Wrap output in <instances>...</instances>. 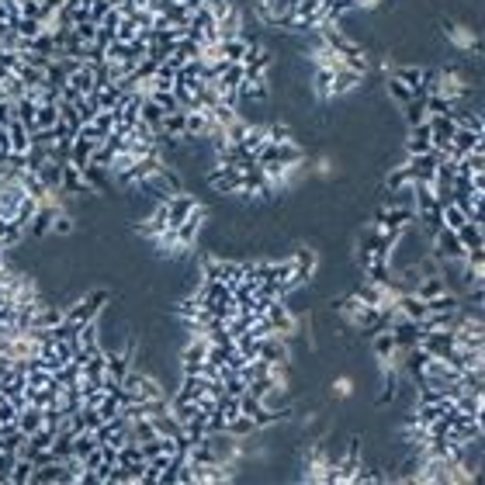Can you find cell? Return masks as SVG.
Instances as JSON below:
<instances>
[{"instance_id":"cell-19","label":"cell","mask_w":485,"mask_h":485,"mask_svg":"<svg viewBox=\"0 0 485 485\" xmlns=\"http://www.w3.org/2000/svg\"><path fill=\"white\" fill-rule=\"evenodd\" d=\"M153 430H156V437H167V440H177V437L184 433V426L173 419V412H160V416H153Z\"/></svg>"},{"instance_id":"cell-1","label":"cell","mask_w":485,"mask_h":485,"mask_svg":"<svg viewBox=\"0 0 485 485\" xmlns=\"http://www.w3.org/2000/svg\"><path fill=\"white\" fill-rule=\"evenodd\" d=\"M430 247H433V257L437 260H444V264H461L464 260V247H461V239H457V232L454 229H447V225H440L433 236H430Z\"/></svg>"},{"instance_id":"cell-2","label":"cell","mask_w":485,"mask_h":485,"mask_svg":"<svg viewBox=\"0 0 485 485\" xmlns=\"http://www.w3.org/2000/svg\"><path fill=\"white\" fill-rule=\"evenodd\" d=\"M108 298H111L108 292H91V295L77 298V302L66 309V323H73V326H87V323H94V319L101 316V309H104Z\"/></svg>"},{"instance_id":"cell-6","label":"cell","mask_w":485,"mask_h":485,"mask_svg":"<svg viewBox=\"0 0 485 485\" xmlns=\"http://www.w3.org/2000/svg\"><path fill=\"white\" fill-rule=\"evenodd\" d=\"M236 94H239V101H267L271 97V77L267 73H247Z\"/></svg>"},{"instance_id":"cell-18","label":"cell","mask_w":485,"mask_h":485,"mask_svg":"<svg viewBox=\"0 0 485 485\" xmlns=\"http://www.w3.org/2000/svg\"><path fill=\"white\" fill-rule=\"evenodd\" d=\"M402 108H406V122H409V129H412V125H423V122L430 118V115H426V94H412Z\"/></svg>"},{"instance_id":"cell-13","label":"cell","mask_w":485,"mask_h":485,"mask_svg":"<svg viewBox=\"0 0 485 485\" xmlns=\"http://www.w3.org/2000/svg\"><path fill=\"white\" fill-rule=\"evenodd\" d=\"M94 146H97L94 139L77 135V139H73V146H70V156H66V160H70L73 167H80V170H84V167L91 163V156H94Z\"/></svg>"},{"instance_id":"cell-17","label":"cell","mask_w":485,"mask_h":485,"mask_svg":"<svg viewBox=\"0 0 485 485\" xmlns=\"http://www.w3.org/2000/svg\"><path fill=\"white\" fill-rule=\"evenodd\" d=\"M482 229H485V225H478V222H464V225L457 229V239H461L464 250H482V247H485Z\"/></svg>"},{"instance_id":"cell-15","label":"cell","mask_w":485,"mask_h":485,"mask_svg":"<svg viewBox=\"0 0 485 485\" xmlns=\"http://www.w3.org/2000/svg\"><path fill=\"white\" fill-rule=\"evenodd\" d=\"M357 87H361V73H354V70H347V66H340V70L333 73V97L350 94V91H357Z\"/></svg>"},{"instance_id":"cell-5","label":"cell","mask_w":485,"mask_h":485,"mask_svg":"<svg viewBox=\"0 0 485 485\" xmlns=\"http://www.w3.org/2000/svg\"><path fill=\"white\" fill-rule=\"evenodd\" d=\"M419 347H423L430 357H437V361H447V357L454 354L457 340H454V330H437V333H423Z\"/></svg>"},{"instance_id":"cell-22","label":"cell","mask_w":485,"mask_h":485,"mask_svg":"<svg viewBox=\"0 0 485 485\" xmlns=\"http://www.w3.org/2000/svg\"><path fill=\"white\" fill-rule=\"evenodd\" d=\"M35 478V461H28V457H18L15 461V468H11V485H28Z\"/></svg>"},{"instance_id":"cell-24","label":"cell","mask_w":485,"mask_h":485,"mask_svg":"<svg viewBox=\"0 0 485 485\" xmlns=\"http://www.w3.org/2000/svg\"><path fill=\"white\" fill-rule=\"evenodd\" d=\"M35 211H39V201H35L32 194H25V198H21V205H18V211H15V222L28 229V225H32V218H35Z\"/></svg>"},{"instance_id":"cell-10","label":"cell","mask_w":485,"mask_h":485,"mask_svg":"<svg viewBox=\"0 0 485 485\" xmlns=\"http://www.w3.org/2000/svg\"><path fill=\"white\" fill-rule=\"evenodd\" d=\"M247 49H250V39H247V35L218 39V56H222L225 63H242V59H247Z\"/></svg>"},{"instance_id":"cell-28","label":"cell","mask_w":485,"mask_h":485,"mask_svg":"<svg viewBox=\"0 0 485 485\" xmlns=\"http://www.w3.org/2000/svg\"><path fill=\"white\" fill-rule=\"evenodd\" d=\"M135 35H139V25L132 18H122V25L115 28V42H135Z\"/></svg>"},{"instance_id":"cell-33","label":"cell","mask_w":485,"mask_h":485,"mask_svg":"<svg viewBox=\"0 0 485 485\" xmlns=\"http://www.w3.org/2000/svg\"><path fill=\"white\" fill-rule=\"evenodd\" d=\"M111 4H115V8H122V4H129V0H111Z\"/></svg>"},{"instance_id":"cell-12","label":"cell","mask_w":485,"mask_h":485,"mask_svg":"<svg viewBox=\"0 0 485 485\" xmlns=\"http://www.w3.org/2000/svg\"><path fill=\"white\" fill-rule=\"evenodd\" d=\"M42 426H46V409H42V406H25V409L18 412V430H21L25 437L39 433Z\"/></svg>"},{"instance_id":"cell-7","label":"cell","mask_w":485,"mask_h":485,"mask_svg":"<svg viewBox=\"0 0 485 485\" xmlns=\"http://www.w3.org/2000/svg\"><path fill=\"white\" fill-rule=\"evenodd\" d=\"M426 129H430V142H433V149L450 146V139H454V132H457V125H454L450 115H430V118H426Z\"/></svg>"},{"instance_id":"cell-9","label":"cell","mask_w":485,"mask_h":485,"mask_svg":"<svg viewBox=\"0 0 485 485\" xmlns=\"http://www.w3.org/2000/svg\"><path fill=\"white\" fill-rule=\"evenodd\" d=\"M392 336H395V347H399V350H409V347H416V343L423 340V326L412 323V319H406V316H399V319L392 323Z\"/></svg>"},{"instance_id":"cell-26","label":"cell","mask_w":485,"mask_h":485,"mask_svg":"<svg viewBox=\"0 0 485 485\" xmlns=\"http://www.w3.org/2000/svg\"><path fill=\"white\" fill-rule=\"evenodd\" d=\"M385 91H388V97H395L399 104H406V101L412 97V91H409V87H406V84H402V80H399L395 73H392V77L385 80Z\"/></svg>"},{"instance_id":"cell-3","label":"cell","mask_w":485,"mask_h":485,"mask_svg":"<svg viewBox=\"0 0 485 485\" xmlns=\"http://www.w3.org/2000/svg\"><path fill=\"white\" fill-rule=\"evenodd\" d=\"M205 281H222V285L236 288V285L242 281V264L218 260V257H205Z\"/></svg>"},{"instance_id":"cell-4","label":"cell","mask_w":485,"mask_h":485,"mask_svg":"<svg viewBox=\"0 0 485 485\" xmlns=\"http://www.w3.org/2000/svg\"><path fill=\"white\" fill-rule=\"evenodd\" d=\"M264 316H267V323L274 326L278 336H292L295 333V316L288 309V298H271L267 309H264Z\"/></svg>"},{"instance_id":"cell-23","label":"cell","mask_w":485,"mask_h":485,"mask_svg":"<svg viewBox=\"0 0 485 485\" xmlns=\"http://www.w3.org/2000/svg\"><path fill=\"white\" fill-rule=\"evenodd\" d=\"M56 122H59V104H39V111H35V132L39 129H56Z\"/></svg>"},{"instance_id":"cell-27","label":"cell","mask_w":485,"mask_h":485,"mask_svg":"<svg viewBox=\"0 0 485 485\" xmlns=\"http://www.w3.org/2000/svg\"><path fill=\"white\" fill-rule=\"evenodd\" d=\"M454 101L444 94H426V115H450Z\"/></svg>"},{"instance_id":"cell-11","label":"cell","mask_w":485,"mask_h":485,"mask_svg":"<svg viewBox=\"0 0 485 485\" xmlns=\"http://www.w3.org/2000/svg\"><path fill=\"white\" fill-rule=\"evenodd\" d=\"M406 153H409V156H426V153H433V142H430V129H426V122H423V125H412V129H409V139H406Z\"/></svg>"},{"instance_id":"cell-20","label":"cell","mask_w":485,"mask_h":485,"mask_svg":"<svg viewBox=\"0 0 485 485\" xmlns=\"http://www.w3.org/2000/svg\"><path fill=\"white\" fill-rule=\"evenodd\" d=\"M163 118H167V111H163L153 97H146V101H142V108H139V122H146V125L156 132V129L163 125Z\"/></svg>"},{"instance_id":"cell-30","label":"cell","mask_w":485,"mask_h":485,"mask_svg":"<svg viewBox=\"0 0 485 485\" xmlns=\"http://www.w3.org/2000/svg\"><path fill=\"white\" fill-rule=\"evenodd\" d=\"M73 222H77V218L63 211V215H59V218L53 222V232H59V236H70V232H73Z\"/></svg>"},{"instance_id":"cell-14","label":"cell","mask_w":485,"mask_h":485,"mask_svg":"<svg viewBox=\"0 0 485 485\" xmlns=\"http://www.w3.org/2000/svg\"><path fill=\"white\" fill-rule=\"evenodd\" d=\"M395 77L412 91V94H426V87H423V77H426V66H399L395 70Z\"/></svg>"},{"instance_id":"cell-8","label":"cell","mask_w":485,"mask_h":485,"mask_svg":"<svg viewBox=\"0 0 485 485\" xmlns=\"http://www.w3.org/2000/svg\"><path fill=\"white\" fill-rule=\"evenodd\" d=\"M406 170H409L412 184H433V177H437V153L409 156V160H406Z\"/></svg>"},{"instance_id":"cell-31","label":"cell","mask_w":485,"mask_h":485,"mask_svg":"<svg viewBox=\"0 0 485 485\" xmlns=\"http://www.w3.org/2000/svg\"><path fill=\"white\" fill-rule=\"evenodd\" d=\"M180 361H184V357H180ZM180 368H184V374H205V361H184Z\"/></svg>"},{"instance_id":"cell-25","label":"cell","mask_w":485,"mask_h":485,"mask_svg":"<svg viewBox=\"0 0 485 485\" xmlns=\"http://www.w3.org/2000/svg\"><path fill=\"white\" fill-rule=\"evenodd\" d=\"M406 184H412V177H409L406 163L392 167V170H388V177H385V187H388V191H399V187H406Z\"/></svg>"},{"instance_id":"cell-16","label":"cell","mask_w":485,"mask_h":485,"mask_svg":"<svg viewBox=\"0 0 485 485\" xmlns=\"http://www.w3.org/2000/svg\"><path fill=\"white\" fill-rule=\"evenodd\" d=\"M184 129H187V111L180 108V111H170V115L163 118V125H160V129H156L153 135H160V132H163V135H173V139H184Z\"/></svg>"},{"instance_id":"cell-32","label":"cell","mask_w":485,"mask_h":485,"mask_svg":"<svg viewBox=\"0 0 485 485\" xmlns=\"http://www.w3.org/2000/svg\"><path fill=\"white\" fill-rule=\"evenodd\" d=\"M333 388H336V395H340V399H347V395L354 392V385H350V378H340V381H336Z\"/></svg>"},{"instance_id":"cell-21","label":"cell","mask_w":485,"mask_h":485,"mask_svg":"<svg viewBox=\"0 0 485 485\" xmlns=\"http://www.w3.org/2000/svg\"><path fill=\"white\" fill-rule=\"evenodd\" d=\"M371 340H374V354H378V361H392V354L399 350V347H395L392 330H381V333H374Z\"/></svg>"},{"instance_id":"cell-29","label":"cell","mask_w":485,"mask_h":485,"mask_svg":"<svg viewBox=\"0 0 485 485\" xmlns=\"http://www.w3.org/2000/svg\"><path fill=\"white\" fill-rule=\"evenodd\" d=\"M295 135H292V125H285V122H274V125H267V142H292Z\"/></svg>"}]
</instances>
